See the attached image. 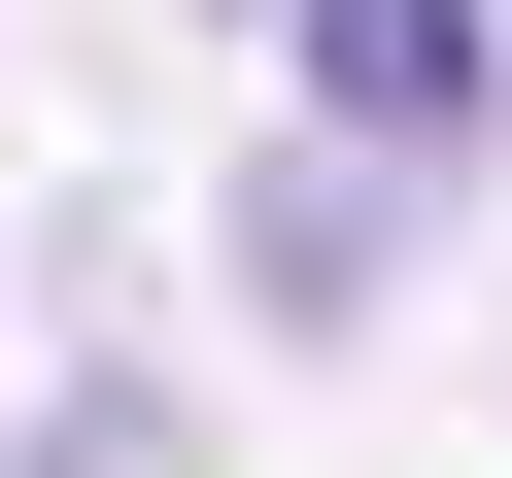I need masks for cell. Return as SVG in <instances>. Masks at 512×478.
I'll use <instances>...</instances> for the list:
<instances>
[{
  "label": "cell",
  "instance_id": "obj_1",
  "mask_svg": "<svg viewBox=\"0 0 512 478\" xmlns=\"http://www.w3.org/2000/svg\"><path fill=\"white\" fill-rule=\"evenodd\" d=\"M478 103H512V35H478V0H308V137H376V171H478Z\"/></svg>",
  "mask_w": 512,
  "mask_h": 478
}]
</instances>
